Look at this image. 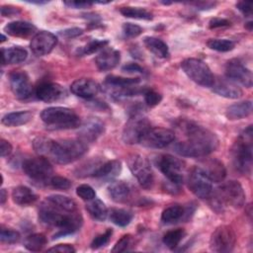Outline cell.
<instances>
[{"label":"cell","instance_id":"22","mask_svg":"<svg viewBox=\"0 0 253 253\" xmlns=\"http://www.w3.org/2000/svg\"><path fill=\"white\" fill-rule=\"evenodd\" d=\"M200 167L213 183L222 182L226 176V169L223 163L217 158L206 159Z\"/></svg>","mask_w":253,"mask_h":253},{"label":"cell","instance_id":"27","mask_svg":"<svg viewBox=\"0 0 253 253\" xmlns=\"http://www.w3.org/2000/svg\"><path fill=\"white\" fill-rule=\"evenodd\" d=\"M122 171V163L119 160H109L103 162L100 167L95 171L92 177L102 179H113L117 177Z\"/></svg>","mask_w":253,"mask_h":253},{"label":"cell","instance_id":"60","mask_svg":"<svg viewBox=\"0 0 253 253\" xmlns=\"http://www.w3.org/2000/svg\"><path fill=\"white\" fill-rule=\"evenodd\" d=\"M5 40H6V37L2 34V35H1V42H3Z\"/></svg>","mask_w":253,"mask_h":253},{"label":"cell","instance_id":"36","mask_svg":"<svg viewBox=\"0 0 253 253\" xmlns=\"http://www.w3.org/2000/svg\"><path fill=\"white\" fill-rule=\"evenodd\" d=\"M140 82L139 78H126L116 75H109L105 79V84L109 88H123L127 86H133Z\"/></svg>","mask_w":253,"mask_h":253},{"label":"cell","instance_id":"59","mask_svg":"<svg viewBox=\"0 0 253 253\" xmlns=\"http://www.w3.org/2000/svg\"><path fill=\"white\" fill-rule=\"evenodd\" d=\"M252 26H253L252 22H248V23H246V24H245V27H246L249 31H251V30H252Z\"/></svg>","mask_w":253,"mask_h":253},{"label":"cell","instance_id":"9","mask_svg":"<svg viewBox=\"0 0 253 253\" xmlns=\"http://www.w3.org/2000/svg\"><path fill=\"white\" fill-rule=\"evenodd\" d=\"M126 162L131 174L140 186L146 190L151 189L154 184V176L149 161L139 154H130Z\"/></svg>","mask_w":253,"mask_h":253},{"label":"cell","instance_id":"29","mask_svg":"<svg viewBox=\"0 0 253 253\" xmlns=\"http://www.w3.org/2000/svg\"><path fill=\"white\" fill-rule=\"evenodd\" d=\"M14 203L20 206H29L38 200V196L26 186H18L12 192Z\"/></svg>","mask_w":253,"mask_h":253},{"label":"cell","instance_id":"30","mask_svg":"<svg viewBox=\"0 0 253 253\" xmlns=\"http://www.w3.org/2000/svg\"><path fill=\"white\" fill-rule=\"evenodd\" d=\"M145 47L159 58H167L169 56V48L166 42L154 37H146L143 40Z\"/></svg>","mask_w":253,"mask_h":253},{"label":"cell","instance_id":"21","mask_svg":"<svg viewBox=\"0 0 253 253\" xmlns=\"http://www.w3.org/2000/svg\"><path fill=\"white\" fill-rule=\"evenodd\" d=\"M70 90L74 95L89 100L99 93L100 85L91 78H80L71 84Z\"/></svg>","mask_w":253,"mask_h":253},{"label":"cell","instance_id":"53","mask_svg":"<svg viewBox=\"0 0 253 253\" xmlns=\"http://www.w3.org/2000/svg\"><path fill=\"white\" fill-rule=\"evenodd\" d=\"M237 9L244 14L245 16H249L252 13V2H246V1H240L236 4Z\"/></svg>","mask_w":253,"mask_h":253},{"label":"cell","instance_id":"4","mask_svg":"<svg viewBox=\"0 0 253 253\" xmlns=\"http://www.w3.org/2000/svg\"><path fill=\"white\" fill-rule=\"evenodd\" d=\"M252 126H247L238 136L231 148L232 164L241 174H249L252 167Z\"/></svg>","mask_w":253,"mask_h":253},{"label":"cell","instance_id":"40","mask_svg":"<svg viewBox=\"0 0 253 253\" xmlns=\"http://www.w3.org/2000/svg\"><path fill=\"white\" fill-rule=\"evenodd\" d=\"M108 43H109V42L107 40H93V41L89 42L88 43H86L84 46L79 47L77 49L76 53L80 56L92 54V53L98 51L99 49L104 48Z\"/></svg>","mask_w":253,"mask_h":253},{"label":"cell","instance_id":"41","mask_svg":"<svg viewBox=\"0 0 253 253\" xmlns=\"http://www.w3.org/2000/svg\"><path fill=\"white\" fill-rule=\"evenodd\" d=\"M207 45L211 49L225 52V51L232 50L235 46V42L225 39H211L207 42Z\"/></svg>","mask_w":253,"mask_h":253},{"label":"cell","instance_id":"56","mask_svg":"<svg viewBox=\"0 0 253 253\" xmlns=\"http://www.w3.org/2000/svg\"><path fill=\"white\" fill-rule=\"evenodd\" d=\"M20 12H21L20 9L17 7H13V6H2L1 7V15L4 17H11Z\"/></svg>","mask_w":253,"mask_h":253},{"label":"cell","instance_id":"58","mask_svg":"<svg viewBox=\"0 0 253 253\" xmlns=\"http://www.w3.org/2000/svg\"><path fill=\"white\" fill-rule=\"evenodd\" d=\"M7 198H8V194H7L6 190L5 189H1V191H0V203L2 205H4L6 200H7Z\"/></svg>","mask_w":253,"mask_h":253},{"label":"cell","instance_id":"35","mask_svg":"<svg viewBox=\"0 0 253 253\" xmlns=\"http://www.w3.org/2000/svg\"><path fill=\"white\" fill-rule=\"evenodd\" d=\"M110 220L118 226H126L131 221L132 212L125 209H112L109 212Z\"/></svg>","mask_w":253,"mask_h":253},{"label":"cell","instance_id":"42","mask_svg":"<svg viewBox=\"0 0 253 253\" xmlns=\"http://www.w3.org/2000/svg\"><path fill=\"white\" fill-rule=\"evenodd\" d=\"M20 238H21V235L17 230L1 225L0 240L2 243L14 244V243H17L20 240Z\"/></svg>","mask_w":253,"mask_h":253},{"label":"cell","instance_id":"44","mask_svg":"<svg viewBox=\"0 0 253 253\" xmlns=\"http://www.w3.org/2000/svg\"><path fill=\"white\" fill-rule=\"evenodd\" d=\"M113 234V230L111 228L106 229V231L104 233H101L99 235H97L91 242V248L92 249H99L103 246H105L111 239V236Z\"/></svg>","mask_w":253,"mask_h":253},{"label":"cell","instance_id":"13","mask_svg":"<svg viewBox=\"0 0 253 253\" xmlns=\"http://www.w3.org/2000/svg\"><path fill=\"white\" fill-rule=\"evenodd\" d=\"M188 187L200 199H208L212 193V182L200 166H195L188 176Z\"/></svg>","mask_w":253,"mask_h":253},{"label":"cell","instance_id":"25","mask_svg":"<svg viewBox=\"0 0 253 253\" xmlns=\"http://www.w3.org/2000/svg\"><path fill=\"white\" fill-rule=\"evenodd\" d=\"M36 31L37 27L34 24L25 21H14L4 27V32H6L7 35L16 38H29L34 35Z\"/></svg>","mask_w":253,"mask_h":253},{"label":"cell","instance_id":"28","mask_svg":"<svg viewBox=\"0 0 253 253\" xmlns=\"http://www.w3.org/2000/svg\"><path fill=\"white\" fill-rule=\"evenodd\" d=\"M251 113H252V102L247 100V101L238 102L229 106L226 109L225 116L228 120L234 121V120H240L245 117H248Z\"/></svg>","mask_w":253,"mask_h":253},{"label":"cell","instance_id":"37","mask_svg":"<svg viewBox=\"0 0 253 253\" xmlns=\"http://www.w3.org/2000/svg\"><path fill=\"white\" fill-rule=\"evenodd\" d=\"M46 237L42 233H34L26 237L24 240V246L30 251H41L46 244Z\"/></svg>","mask_w":253,"mask_h":253},{"label":"cell","instance_id":"5","mask_svg":"<svg viewBox=\"0 0 253 253\" xmlns=\"http://www.w3.org/2000/svg\"><path fill=\"white\" fill-rule=\"evenodd\" d=\"M210 198H211V205L216 211L217 209L221 211L225 206L239 209L245 203V193L242 186L233 180L223 183Z\"/></svg>","mask_w":253,"mask_h":253},{"label":"cell","instance_id":"50","mask_svg":"<svg viewBox=\"0 0 253 253\" xmlns=\"http://www.w3.org/2000/svg\"><path fill=\"white\" fill-rule=\"evenodd\" d=\"M47 252H60V253H73L75 249L70 244H57L47 249Z\"/></svg>","mask_w":253,"mask_h":253},{"label":"cell","instance_id":"26","mask_svg":"<svg viewBox=\"0 0 253 253\" xmlns=\"http://www.w3.org/2000/svg\"><path fill=\"white\" fill-rule=\"evenodd\" d=\"M2 64H18L27 59L28 52L24 47L11 46L8 48H1Z\"/></svg>","mask_w":253,"mask_h":253},{"label":"cell","instance_id":"7","mask_svg":"<svg viewBox=\"0 0 253 253\" xmlns=\"http://www.w3.org/2000/svg\"><path fill=\"white\" fill-rule=\"evenodd\" d=\"M181 67L185 74L194 82L205 87H211L214 76L210 67L201 59L187 58L182 61Z\"/></svg>","mask_w":253,"mask_h":253},{"label":"cell","instance_id":"18","mask_svg":"<svg viewBox=\"0 0 253 253\" xmlns=\"http://www.w3.org/2000/svg\"><path fill=\"white\" fill-rule=\"evenodd\" d=\"M36 95L41 101L53 103L63 100L67 96V92L64 87L57 83L43 82L37 87Z\"/></svg>","mask_w":253,"mask_h":253},{"label":"cell","instance_id":"15","mask_svg":"<svg viewBox=\"0 0 253 253\" xmlns=\"http://www.w3.org/2000/svg\"><path fill=\"white\" fill-rule=\"evenodd\" d=\"M10 87L16 98L26 100L33 94V85L28 74L23 70H13L9 74Z\"/></svg>","mask_w":253,"mask_h":253},{"label":"cell","instance_id":"16","mask_svg":"<svg viewBox=\"0 0 253 253\" xmlns=\"http://www.w3.org/2000/svg\"><path fill=\"white\" fill-rule=\"evenodd\" d=\"M225 75L235 83H239L247 88L252 86V72L236 58L230 59L225 65Z\"/></svg>","mask_w":253,"mask_h":253},{"label":"cell","instance_id":"54","mask_svg":"<svg viewBox=\"0 0 253 253\" xmlns=\"http://www.w3.org/2000/svg\"><path fill=\"white\" fill-rule=\"evenodd\" d=\"M12 145L11 143L4 139V138H1L0 140V153H1V156L2 157H5V156H8L11 152H12Z\"/></svg>","mask_w":253,"mask_h":253},{"label":"cell","instance_id":"20","mask_svg":"<svg viewBox=\"0 0 253 253\" xmlns=\"http://www.w3.org/2000/svg\"><path fill=\"white\" fill-rule=\"evenodd\" d=\"M211 89L219 96L228 99H238L243 94L237 83L233 82L227 77H214Z\"/></svg>","mask_w":253,"mask_h":253},{"label":"cell","instance_id":"10","mask_svg":"<svg viewBox=\"0 0 253 253\" xmlns=\"http://www.w3.org/2000/svg\"><path fill=\"white\" fill-rule=\"evenodd\" d=\"M149 121L142 115H131L123 129V140L126 144L140 143L145 133L150 129Z\"/></svg>","mask_w":253,"mask_h":253},{"label":"cell","instance_id":"55","mask_svg":"<svg viewBox=\"0 0 253 253\" xmlns=\"http://www.w3.org/2000/svg\"><path fill=\"white\" fill-rule=\"evenodd\" d=\"M123 71L127 73H143V68L139 66L137 63H127L123 66Z\"/></svg>","mask_w":253,"mask_h":253},{"label":"cell","instance_id":"57","mask_svg":"<svg viewBox=\"0 0 253 253\" xmlns=\"http://www.w3.org/2000/svg\"><path fill=\"white\" fill-rule=\"evenodd\" d=\"M193 4L196 5L197 7H200L199 9H202V10L211 9V8H212L214 6V3H211V2H195Z\"/></svg>","mask_w":253,"mask_h":253},{"label":"cell","instance_id":"49","mask_svg":"<svg viewBox=\"0 0 253 253\" xmlns=\"http://www.w3.org/2000/svg\"><path fill=\"white\" fill-rule=\"evenodd\" d=\"M83 34V30L80 28H69L59 32V35L65 39H73Z\"/></svg>","mask_w":253,"mask_h":253},{"label":"cell","instance_id":"47","mask_svg":"<svg viewBox=\"0 0 253 253\" xmlns=\"http://www.w3.org/2000/svg\"><path fill=\"white\" fill-rule=\"evenodd\" d=\"M49 184L58 190H68L71 187V181L62 176H52L49 180Z\"/></svg>","mask_w":253,"mask_h":253},{"label":"cell","instance_id":"43","mask_svg":"<svg viewBox=\"0 0 253 253\" xmlns=\"http://www.w3.org/2000/svg\"><path fill=\"white\" fill-rule=\"evenodd\" d=\"M133 245V237L130 234L124 235L113 247L112 252L119 253V252H126L130 250V247Z\"/></svg>","mask_w":253,"mask_h":253},{"label":"cell","instance_id":"33","mask_svg":"<svg viewBox=\"0 0 253 253\" xmlns=\"http://www.w3.org/2000/svg\"><path fill=\"white\" fill-rule=\"evenodd\" d=\"M186 214L185 209L180 205H171L167 207L161 214V220L164 223H174L183 218Z\"/></svg>","mask_w":253,"mask_h":253},{"label":"cell","instance_id":"3","mask_svg":"<svg viewBox=\"0 0 253 253\" xmlns=\"http://www.w3.org/2000/svg\"><path fill=\"white\" fill-rule=\"evenodd\" d=\"M87 150V144L81 139L53 140L48 138L42 156L49 158L57 164H68L82 157Z\"/></svg>","mask_w":253,"mask_h":253},{"label":"cell","instance_id":"52","mask_svg":"<svg viewBox=\"0 0 253 253\" xmlns=\"http://www.w3.org/2000/svg\"><path fill=\"white\" fill-rule=\"evenodd\" d=\"M64 5L70 7V8H75V9H84L88 8L93 5L92 2H87V1H65Z\"/></svg>","mask_w":253,"mask_h":253},{"label":"cell","instance_id":"14","mask_svg":"<svg viewBox=\"0 0 253 253\" xmlns=\"http://www.w3.org/2000/svg\"><path fill=\"white\" fill-rule=\"evenodd\" d=\"M175 140V132L164 127H150L140 141L145 147L163 148Z\"/></svg>","mask_w":253,"mask_h":253},{"label":"cell","instance_id":"46","mask_svg":"<svg viewBox=\"0 0 253 253\" xmlns=\"http://www.w3.org/2000/svg\"><path fill=\"white\" fill-rule=\"evenodd\" d=\"M144 101H145V104L148 106V107H155L157 106L161 100H162V95L159 94L158 92L152 90V89H147L145 92H144Z\"/></svg>","mask_w":253,"mask_h":253},{"label":"cell","instance_id":"23","mask_svg":"<svg viewBox=\"0 0 253 253\" xmlns=\"http://www.w3.org/2000/svg\"><path fill=\"white\" fill-rule=\"evenodd\" d=\"M121 59V53L114 48H105L95 58L96 66L101 71H107L115 68Z\"/></svg>","mask_w":253,"mask_h":253},{"label":"cell","instance_id":"12","mask_svg":"<svg viewBox=\"0 0 253 253\" xmlns=\"http://www.w3.org/2000/svg\"><path fill=\"white\" fill-rule=\"evenodd\" d=\"M24 172L36 181H48L52 177L53 169L47 158L39 156L26 160L23 163Z\"/></svg>","mask_w":253,"mask_h":253},{"label":"cell","instance_id":"1","mask_svg":"<svg viewBox=\"0 0 253 253\" xmlns=\"http://www.w3.org/2000/svg\"><path fill=\"white\" fill-rule=\"evenodd\" d=\"M179 127L186 136L174 145L175 151L186 157H204L217 149L219 140L215 133L195 123L184 121Z\"/></svg>","mask_w":253,"mask_h":253},{"label":"cell","instance_id":"51","mask_svg":"<svg viewBox=\"0 0 253 253\" xmlns=\"http://www.w3.org/2000/svg\"><path fill=\"white\" fill-rule=\"evenodd\" d=\"M228 26H230V22L223 18H213L209 23L210 29L223 28V27H228Z\"/></svg>","mask_w":253,"mask_h":253},{"label":"cell","instance_id":"6","mask_svg":"<svg viewBox=\"0 0 253 253\" xmlns=\"http://www.w3.org/2000/svg\"><path fill=\"white\" fill-rule=\"evenodd\" d=\"M42 121L48 128L69 129L80 126L81 122L78 115L71 109L65 107H49L41 113Z\"/></svg>","mask_w":253,"mask_h":253},{"label":"cell","instance_id":"39","mask_svg":"<svg viewBox=\"0 0 253 253\" xmlns=\"http://www.w3.org/2000/svg\"><path fill=\"white\" fill-rule=\"evenodd\" d=\"M186 232L183 228H177L166 232L163 236V243L171 250H174L185 237Z\"/></svg>","mask_w":253,"mask_h":253},{"label":"cell","instance_id":"8","mask_svg":"<svg viewBox=\"0 0 253 253\" xmlns=\"http://www.w3.org/2000/svg\"><path fill=\"white\" fill-rule=\"evenodd\" d=\"M155 164L169 182L176 185L183 183L185 171L184 161L170 154H162L156 157Z\"/></svg>","mask_w":253,"mask_h":253},{"label":"cell","instance_id":"24","mask_svg":"<svg viewBox=\"0 0 253 253\" xmlns=\"http://www.w3.org/2000/svg\"><path fill=\"white\" fill-rule=\"evenodd\" d=\"M132 188L125 181H114L108 187L111 199L116 203H126L132 198Z\"/></svg>","mask_w":253,"mask_h":253},{"label":"cell","instance_id":"19","mask_svg":"<svg viewBox=\"0 0 253 253\" xmlns=\"http://www.w3.org/2000/svg\"><path fill=\"white\" fill-rule=\"evenodd\" d=\"M105 131L104 123L98 118H88L79 126V139L86 142H93Z\"/></svg>","mask_w":253,"mask_h":253},{"label":"cell","instance_id":"2","mask_svg":"<svg viewBox=\"0 0 253 253\" xmlns=\"http://www.w3.org/2000/svg\"><path fill=\"white\" fill-rule=\"evenodd\" d=\"M39 218L46 225L59 228L58 231L53 235V239L74 233L81 227L83 223L82 215L77 211L72 212L64 211L54 207L46 200L40 207Z\"/></svg>","mask_w":253,"mask_h":253},{"label":"cell","instance_id":"34","mask_svg":"<svg viewBox=\"0 0 253 253\" xmlns=\"http://www.w3.org/2000/svg\"><path fill=\"white\" fill-rule=\"evenodd\" d=\"M46 201L64 211L72 212L75 211L77 209L76 203L71 198L63 195H50L46 198Z\"/></svg>","mask_w":253,"mask_h":253},{"label":"cell","instance_id":"48","mask_svg":"<svg viewBox=\"0 0 253 253\" xmlns=\"http://www.w3.org/2000/svg\"><path fill=\"white\" fill-rule=\"evenodd\" d=\"M123 32L126 38L132 39V38L138 37L142 33V29L138 25L131 24V23H125L123 25Z\"/></svg>","mask_w":253,"mask_h":253},{"label":"cell","instance_id":"31","mask_svg":"<svg viewBox=\"0 0 253 253\" xmlns=\"http://www.w3.org/2000/svg\"><path fill=\"white\" fill-rule=\"evenodd\" d=\"M33 119V114L30 111H20L6 114L1 123L7 126H19L26 125Z\"/></svg>","mask_w":253,"mask_h":253},{"label":"cell","instance_id":"38","mask_svg":"<svg viewBox=\"0 0 253 253\" xmlns=\"http://www.w3.org/2000/svg\"><path fill=\"white\" fill-rule=\"evenodd\" d=\"M120 12L122 15L127 18H132V19H138V20H152L153 16L152 13L149 11L143 9V8H138V7H122L120 9Z\"/></svg>","mask_w":253,"mask_h":253},{"label":"cell","instance_id":"32","mask_svg":"<svg viewBox=\"0 0 253 253\" xmlns=\"http://www.w3.org/2000/svg\"><path fill=\"white\" fill-rule=\"evenodd\" d=\"M86 210L89 214L96 220L103 221L108 216V209L106 205L99 199L94 198L91 201H88L86 204Z\"/></svg>","mask_w":253,"mask_h":253},{"label":"cell","instance_id":"17","mask_svg":"<svg viewBox=\"0 0 253 253\" xmlns=\"http://www.w3.org/2000/svg\"><path fill=\"white\" fill-rule=\"evenodd\" d=\"M57 38L50 32L42 31L37 33L31 40V49L38 55L42 56L49 53L56 45Z\"/></svg>","mask_w":253,"mask_h":253},{"label":"cell","instance_id":"45","mask_svg":"<svg viewBox=\"0 0 253 253\" xmlns=\"http://www.w3.org/2000/svg\"><path fill=\"white\" fill-rule=\"evenodd\" d=\"M76 194L79 198H81L82 200L84 201H91L93 200L95 197H96V193H95V190L87 185V184H82V185H79L76 189Z\"/></svg>","mask_w":253,"mask_h":253},{"label":"cell","instance_id":"11","mask_svg":"<svg viewBox=\"0 0 253 253\" xmlns=\"http://www.w3.org/2000/svg\"><path fill=\"white\" fill-rule=\"evenodd\" d=\"M236 243V235L229 225H220L214 229L210 239V248L214 252H231Z\"/></svg>","mask_w":253,"mask_h":253}]
</instances>
